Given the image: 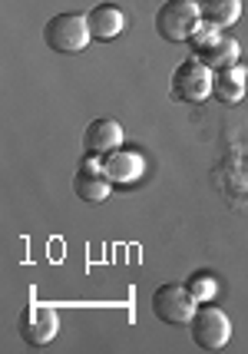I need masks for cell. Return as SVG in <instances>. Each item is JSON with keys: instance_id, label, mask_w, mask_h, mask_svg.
Here are the masks:
<instances>
[{"instance_id": "3", "label": "cell", "mask_w": 248, "mask_h": 354, "mask_svg": "<svg viewBox=\"0 0 248 354\" xmlns=\"http://www.w3.org/2000/svg\"><path fill=\"white\" fill-rule=\"evenodd\" d=\"M212 86H216V70L209 63H202L199 57H189L175 66L172 73V96L179 103H205L212 96Z\"/></svg>"}, {"instance_id": "14", "label": "cell", "mask_w": 248, "mask_h": 354, "mask_svg": "<svg viewBox=\"0 0 248 354\" xmlns=\"http://www.w3.org/2000/svg\"><path fill=\"white\" fill-rule=\"evenodd\" d=\"M189 285V292L195 295V301H209V298H212V295L218 292V281L212 275H205V272H199V275H192L186 281Z\"/></svg>"}, {"instance_id": "4", "label": "cell", "mask_w": 248, "mask_h": 354, "mask_svg": "<svg viewBox=\"0 0 248 354\" xmlns=\"http://www.w3.org/2000/svg\"><path fill=\"white\" fill-rule=\"evenodd\" d=\"M153 315L159 322L175 324V328H189L192 315H195V295L189 292V285L179 281H166L153 292Z\"/></svg>"}, {"instance_id": "13", "label": "cell", "mask_w": 248, "mask_h": 354, "mask_svg": "<svg viewBox=\"0 0 248 354\" xmlns=\"http://www.w3.org/2000/svg\"><path fill=\"white\" fill-rule=\"evenodd\" d=\"M199 10H202V24H205V27L225 30V27L238 24L242 0H199Z\"/></svg>"}, {"instance_id": "8", "label": "cell", "mask_w": 248, "mask_h": 354, "mask_svg": "<svg viewBox=\"0 0 248 354\" xmlns=\"http://www.w3.org/2000/svg\"><path fill=\"white\" fill-rule=\"evenodd\" d=\"M109 189H113V183L106 179V172H103V156L86 153V162L79 166L77 179H73V192L83 202H103L109 196Z\"/></svg>"}, {"instance_id": "10", "label": "cell", "mask_w": 248, "mask_h": 354, "mask_svg": "<svg viewBox=\"0 0 248 354\" xmlns=\"http://www.w3.org/2000/svg\"><path fill=\"white\" fill-rule=\"evenodd\" d=\"M103 172L113 185H129L142 176V156L140 153H126V149H116V153L103 156Z\"/></svg>"}, {"instance_id": "9", "label": "cell", "mask_w": 248, "mask_h": 354, "mask_svg": "<svg viewBox=\"0 0 248 354\" xmlns=\"http://www.w3.org/2000/svg\"><path fill=\"white\" fill-rule=\"evenodd\" d=\"M83 146H86V153H93V156L116 153L123 146V126L116 123V120H109V116H99V120H93V123L86 126Z\"/></svg>"}, {"instance_id": "1", "label": "cell", "mask_w": 248, "mask_h": 354, "mask_svg": "<svg viewBox=\"0 0 248 354\" xmlns=\"http://www.w3.org/2000/svg\"><path fill=\"white\" fill-rule=\"evenodd\" d=\"M202 27L199 0H166L155 10V33L169 44H189Z\"/></svg>"}, {"instance_id": "7", "label": "cell", "mask_w": 248, "mask_h": 354, "mask_svg": "<svg viewBox=\"0 0 248 354\" xmlns=\"http://www.w3.org/2000/svg\"><path fill=\"white\" fill-rule=\"evenodd\" d=\"M17 331H20L23 344H30V348H47L50 341L57 338V331H60V315L50 308V305L33 301V305H27V308L20 311Z\"/></svg>"}, {"instance_id": "11", "label": "cell", "mask_w": 248, "mask_h": 354, "mask_svg": "<svg viewBox=\"0 0 248 354\" xmlns=\"http://www.w3.org/2000/svg\"><path fill=\"white\" fill-rule=\"evenodd\" d=\"M86 20H90L93 40H113V37H120L126 27V14L116 3H96L93 10L86 14Z\"/></svg>"}, {"instance_id": "12", "label": "cell", "mask_w": 248, "mask_h": 354, "mask_svg": "<svg viewBox=\"0 0 248 354\" xmlns=\"http://www.w3.org/2000/svg\"><path fill=\"white\" fill-rule=\"evenodd\" d=\"M245 66H229V70H218L216 73V86H212V93H216V100L222 103V106H235V103H242V96H245Z\"/></svg>"}, {"instance_id": "5", "label": "cell", "mask_w": 248, "mask_h": 354, "mask_svg": "<svg viewBox=\"0 0 248 354\" xmlns=\"http://www.w3.org/2000/svg\"><path fill=\"white\" fill-rule=\"evenodd\" d=\"M189 44L195 50V57H199L202 63H209L216 73L238 63V40L229 37V33L216 30V27H199V33H195Z\"/></svg>"}, {"instance_id": "2", "label": "cell", "mask_w": 248, "mask_h": 354, "mask_svg": "<svg viewBox=\"0 0 248 354\" xmlns=\"http://www.w3.org/2000/svg\"><path fill=\"white\" fill-rule=\"evenodd\" d=\"M90 40H93V30L83 14H57L44 27V44L53 53H83Z\"/></svg>"}, {"instance_id": "6", "label": "cell", "mask_w": 248, "mask_h": 354, "mask_svg": "<svg viewBox=\"0 0 248 354\" xmlns=\"http://www.w3.org/2000/svg\"><path fill=\"white\" fill-rule=\"evenodd\" d=\"M189 335H192V341L199 344L202 351H218L232 338V322H229L225 311L205 305V308H195L192 322H189Z\"/></svg>"}]
</instances>
